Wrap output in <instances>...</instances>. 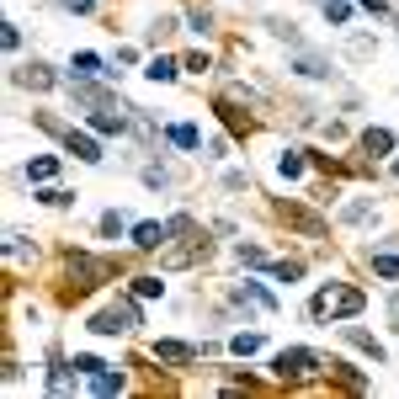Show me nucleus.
Listing matches in <instances>:
<instances>
[{"mask_svg":"<svg viewBox=\"0 0 399 399\" xmlns=\"http://www.w3.org/2000/svg\"><path fill=\"white\" fill-rule=\"evenodd\" d=\"M64 277H70V287H75V293H85V287H96V282H107V277H112V261L75 250V256L64 261Z\"/></svg>","mask_w":399,"mask_h":399,"instance_id":"f03ea898","label":"nucleus"},{"mask_svg":"<svg viewBox=\"0 0 399 399\" xmlns=\"http://www.w3.org/2000/svg\"><path fill=\"white\" fill-rule=\"evenodd\" d=\"M154 357H160V362H192L197 351L181 346V341H154Z\"/></svg>","mask_w":399,"mask_h":399,"instance_id":"9b49d317","label":"nucleus"},{"mask_svg":"<svg viewBox=\"0 0 399 399\" xmlns=\"http://www.w3.org/2000/svg\"><path fill=\"white\" fill-rule=\"evenodd\" d=\"M346 341H351V346H357V351H368V357H373V362H383V346H378V341H373V336H368V330H357V325H346Z\"/></svg>","mask_w":399,"mask_h":399,"instance_id":"f8f14e48","label":"nucleus"},{"mask_svg":"<svg viewBox=\"0 0 399 399\" xmlns=\"http://www.w3.org/2000/svg\"><path fill=\"white\" fill-rule=\"evenodd\" d=\"M373 272H378V277H389V282H399V256H389V250H373Z\"/></svg>","mask_w":399,"mask_h":399,"instance_id":"f3484780","label":"nucleus"},{"mask_svg":"<svg viewBox=\"0 0 399 399\" xmlns=\"http://www.w3.org/2000/svg\"><path fill=\"white\" fill-rule=\"evenodd\" d=\"M362 309V293L357 287H325L314 298V319H351Z\"/></svg>","mask_w":399,"mask_h":399,"instance_id":"7ed1b4c3","label":"nucleus"},{"mask_svg":"<svg viewBox=\"0 0 399 399\" xmlns=\"http://www.w3.org/2000/svg\"><path fill=\"white\" fill-rule=\"evenodd\" d=\"M368 218H373V203H351L346 208V224H368Z\"/></svg>","mask_w":399,"mask_h":399,"instance_id":"a878e982","label":"nucleus"},{"mask_svg":"<svg viewBox=\"0 0 399 399\" xmlns=\"http://www.w3.org/2000/svg\"><path fill=\"white\" fill-rule=\"evenodd\" d=\"M149 80H176V59H149Z\"/></svg>","mask_w":399,"mask_h":399,"instance_id":"5701e85b","label":"nucleus"},{"mask_svg":"<svg viewBox=\"0 0 399 399\" xmlns=\"http://www.w3.org/2000/svg\"><path fill=\"white\" fill-rule=\"evenodd\" d=\"M70 368H75V362H53V368H48V389H53V394H70V389H75Z\"/></svg>","mask_w":399,"mask_h":399,"instance_id":"4468645a","label":"nucleus"},{"mask_svg":"<svg viewBox=\"0 0 399 399\" xmlns=\"http://www.w3.org/2000/svg\"><path fill=\"white\" fill-rule=\"evenodd\" d=\"M293 70L304 75V80H330V59H319V53H298Z\"/></svg>","mask_w":399,"mask_h":399,"instance_id":"6e6552de","label":"nucleus"},{"mask_svg":"<svg viewBox=\"0 0 399 399\" xmlns=\"http://www.w3.org/2000/svg\"><path fill=\"white\" fill-rule=\"evenodd\" d=\"M325 21L346 27V21H351V6H346V0H325Z\"/></svg>","mask_w":399,"mask_h":399,"instance_id":"4be33fe9","label":"nucleus"},{"mask_svg":"<svg viewBox=\"0 0 399 399\" xmlns=\"http://www.w3.org/2000/svg\"><path fill=\"white\" fill-rule=\"evenodd\" d=\"M70 70H75V80H91V75H102V59L96 53H75Z\"/></svg>","mask_w":399,"mask_h":399,"instance_id":"dca6fc26","label":"nucleus"},{"mask_svg":"<svg viewBox=\"0 0 399 399\" xmlns=\"http://www.w3.org/2000/svg\"><path fill=\"white\" fill-rule=\"evenodd\" d=\"M133 325H144V319H139V304H128V298H117L112 309L91 314V330H96V336H123V330H133Z\"/></svg>","mask_w":399,"mask_h":399,"instance_id":"20e7f679","label":"nucleus"},{"mask_svg":"<svg viewBox=\"0 0 399 399\" xmlns=\"http://www.w3.org/2000/svg\"><path fill=\"white\" fill-rule=\"evenodd\" d=\"M362 154H394V133L389 128H368L362 133Z\"/></svg>","mask_w":399,"mask_h":399,"instance_id":"9d476101","label":"nucleus"},{"mask_svg":"<svg viewBox=\"0 0 399 399\" xmlns=\"http://www.w3.org/2000/svg\"><path fill=\"white\" fill-rule=\"evenodd\" d=\"M38 203H48V208H70V203H75V192H59V186H48V192H38Z\"/></svg>","mask_w":399,"mask_h":399,"instance_id":"b1692460","label":"nucleus"},{"mask_svg":"<svg viewBox=\"0 0 399 399\" xmlns=\"http://www.w3.org/2000/svg\"><path fill=\"white\" fill-rule=\"evenodd\" d=\"M235 256L245 261V266H261V261H266V256H261V245H235Z\"/></svg>","mask_w":399,"mask_h":399,"instance_id":"bb28decb","label":"nucleus"},{"mask_svg":"<svg viewBox=\"0 0 399 399\" xmlns=\"http://www.w3.org/2000/svg\"><path fill=\"white\" fill-rule=\"evenodd\" d=\"M59 6H64V11H91L96 0H59Z\"/></svg>","mask_w":399,"mask_h":399,"instance_id":"473e14b6","label":"nucleus"},{"mask_svg":"<svg viewBox=\"0 0 399 399\" xmlns=\"http://www.w3.org/2000/svg\"><path fill=\"white\" fill-rule=\"evenodd\" d=\"M277 213H282V218H287V224H293V229H309V235H314V240L325 235V224H319L314 213H304V208H298V203H282V208H277Z\"/></svg>","mask_w":399,"mask_h":399,"instance_id":"423d86ee","label":"nucleus"},{"mask_svg":"<svg viewBox=\"0 0 399 399\" xmlns=\"http://www.w3.org/2000/svg\"><path fill=\"white\" fill-rule=\"evenodd\" d=\"M91 128H96V133H107V139H112V133H123L128 123H123V117H112V112H96V117H91Z\"/></svg>","mask_w":399,"mask_h":399,"instance_id":"aec40b11","label":"nucleus"},{"mask_svg":"<svg viewBox=\"0 0 399 399\" xmlns=\"http://www.w3.org/2000/svg\"><path fill=\"white\" fill-rule=\"evenodd\" d=\"M53 171H59V160H53V154H38V160L27 165V181H48Z\"/></svg>","mask_w":399,"mask_h":399,"instance_id":"6ab92c4d","label":"nucleus"},{"mask_svg":"<svg viewBox=\"0 0 399 399\" xmlns=\"http://www.w3.org/2000/svg\"><path fill=\"white\" fill-rule=\"evenodd\" d=\"M186 27H192V32H208V27H213V16H208V11H192V16H186Z\"/></svg>","mask_w":399,"mask_h":399,"instance_id":"c756f323","label":"nucleus"},{"mask_svg":"<svg viewBox=\"0 0 399 399\" xmlns=\"http://www.w3.org/2000/svg\"><path fill=\"white\" fill-rule=\"evenodd\" d=\"M16 80H21V85H32V91H48V85H53V75H48V64H27V70H21Z\"/></svg>","mask_w":399,"mask_h":399,"instance_id":"ddd939ff","label":"nucleus"},{"mask_svg":"<svg viewBox=\"0 0 399 399\" xmlns=\"http://www.w3.org/2000/svg\"><path fill=\"white\" fill-rule=\"evenodd\" d=\"M165 240H171V224H139L133 229V245L139 250H160Z\"/></svg>","mask_w":399,"mask_h":399,"instance_id":"0eeeda50","label":"nucleus"},{"mask_svg":"<svg viewBox=\"0 0 399 399\" xmlns=\"http://www.w3.org/2000/svg\"><path fill=\"white\" fill-rule=\"evenodd\" d=\"M362 6H368L373 16H378V11H389V0H362Z\"/></svg>","mask_w":399,"mask_h":399,"instance_id":"72a5a7b5","label":"nucleus"},{"mask_svg":"<svg viewBox=\"0 0 399 399\" xmlns=\"http://www.w3.org/2000/svg\"><path fill=\"white\" fill-rule=\"evenodd\" d=\"M394 176H399V160H394Z\"/></svg>","mask_w":399,"mask_h":399,"instance_id":"c9c22d12","label":"nucleus"},{"mask_svg":"<svg viewBox=\"0 0 399 399\" xmlns=\"http://www.w3.org/2000/svg\"><path fill=\"white\" fill-rule=\"evenodd\" d=\"M102 235H123V213H102Z\"/></svg>","mask_w":399,"mask_h":399,"instance_id":"7c9ffc66","label":"nucleus"},{"mask_svg":"<svg viewBox=\"0 0 399 399\" xmlns=\"http://www.w3.org/2000/svg\"><path fill=\"white\" fill-rule=\"evenodd\" d=\"M235 351H240V357H250V351H261V336H235Z\"/></svg>","mask_w":399,"mask_h":399,"instance_id":"c85d7f7f","label":"nucleus"},{"mask_svg":"<svg viewBox=\"0 0 399 399\" xmlns=\"http://www.w3.org/2000/svg\"><path fill=\"white\" fill-rule=\"evenodd\" d=\"M133 287H139V293H144V298H154V293H160V287H165V282H160V277H133Z\"/></svg>","mask_w":399,"mask_h":399,"instance_id":"cd10ccee","label":"nucleus"},{"mask_svg":"<svg viewBox=\"0 0 399 399\" xmlns=\"http://www.w3.org/2000/svg\"><path fill=\"white\" fill-rule=\"evenodd\" d=\"M325 362H330V357H314V351L293 346V351H277V357H272V373H277L282 383H304L309 373H319Z\"/></svg>","mask_w":399,"mask_h":399,"instance_id":"f257e3e1","label":"nucleus"},{"mask_svg":"<svg viewBox=\"0 0 399 399\" xmlns=\"http://www.w3.org/2000/svg\"><path fill=\"white\" fill-rule=\"evenodd\" d=\"M208 256H213V245H208V240L197 235L192 245H181V250H165V256H160V266H197V261H208Z\"/></svg>","mask_w":399,"mask_h":399,"instance_id":"39448f33","label":"nucleus"},{"mask_svg":"<svg viewBox=\"0 0 399 399\" xmlns=\"http://www.w3.org/2000/svg\"><path fill=\"white\" fill-rule=\"evenodd\" d=\"M394 16H399V0H394Z\"/></svg>","mask_w":399,"mask_h":399,"instance_id":"f704fd0d","label":"nucleus"},{"mask_svg":"<svg viewBox=\"0 0 399 399\" xmlns=\"http://www.w3.org/2000/svg\"><path fill=\"white\" fill-rule=\"evenodd\" d=\"M272 277H277V282H298V277H304V261H277Z\"/></svg>","mask_w":399,"mask_h":399,"instance_id":"412c9836","label":"nucleus"},{"mask_svg":"<svg viewBox=\"0 0 399 399\" xmlns=\"http://www.w3.org/2000/svg\"><path fill=\"white\" fill-rule=\"evenodd\" d=\"M277 171H282V176H298V171H304V160H298V149H287L282 160H277Z\"/></svg>","mask_w":399,"mask_h":399,"instance_id":"393cba45","label":"nucleus"},{"mask_svg":"<svg viewBox=\"0 0 399 399\" xmlns=\"http://www.w3.org/2000/svg\"><path fill=\"white\" fill-rule=\"evenodd\" d=\"M64 144H70V154H80V160L85 165H96V160H102V144H96V139H85V133H64Z\"/></svg>","mask_w":399,"mask_h":399,"instance_id":"1a4fd4ad","label":"nucleus"},{"mask_svg":"<svg viewBox=\"0 0 399 399\" xmlns=\"http://www.w3.org/2000/svg\"><path fill=\"white\" fill-rule=\"evenodd\" d=\"M117 389H123V373H91V394H117Z\"/></svg>","mask_w":399,"mask_h":399,"instance_id":"a211bd4d","label":"nucleus"},{"mask_svg":"<svg viewBox=\"0 0 399 399\" xmlns=\"http://www.w3.org/2000/svg\"><path fill=\"white\" fill-rule=\"evenodd\" d=\"M208 64H213L208 53H192V59H186V70H192V75H208Z\"/></svg>","mask_w":399,"mask_h":399,"instance_id":"2f4dec72","label":"nucleus"},{"mask_svg":"<svg viewBox=\"0 0 399 399\" xmlns=\"http://www.w3.org/2000/svg\"><path fill=\"white\" fill-rule=\"evenodd\" d=\"M165 139L181 144V149H197V144H203V133H197L192 123H176V128H165Z\"/></svg>","mask_w":399,"mask_h":399,"instance_id":"2eb2a0df","label":"nucleus"}]
</instances>
